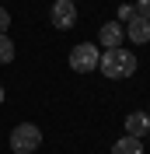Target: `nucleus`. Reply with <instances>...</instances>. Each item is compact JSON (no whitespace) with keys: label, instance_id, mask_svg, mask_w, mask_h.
Instances as JSON below:
<instances>
[{"label":"nucleus","instance_id":"obj_1","mask_svg":"<svg viewBox=\"0 0 150 154\" xmlns=\"http://www.w3.org/2000/svg\"><path fill=\"white\" fill-rule=\"evenodd\" d=\"M136 56H133L129 49H105L101 56H98V70H101L105 77H112V81H126V77L136 74Z\"/></svg>","mask_w":150,"mask_h":154},{"label":"nucleus","instance_id":"obj_2","mask_svg":"<svg viewBox=\"0 0 150 154\" xmlns=\"http://www.w3.org/2000/svg\"><path fill=\"white\" fill-rule=\"evenodd\" d=\"M42 147V130L35 123H18L10 130V151L14 154H32Z\"/></svg>","mask_w":150,"mask_h":154},{"label":"nucleus","instance_id":"obj_3","mask_svg":"<svg viewBox=\"0 0 150 154\" xmlns=\"http://www.w3.org/2000/svg\"><path fill=\"white\" fill-rule=\"evenodd\" d=\"M98 46H91V42H80V46L70 49V67L77 70V74H91V70H98Z\"/></svg>","mask_w":150,"mask_h":154},{"label":"nucleus","instance_id":"obj_4","mask_svg":"<svg viewBox=\"0 0 150 154\" xmlns=\"http://www.w3.org/2000/svg\"><path fill=\"white\" fill-rule=\"evenodd\" d=\"M49 18H52L56 28H74V25H77V4H74V0H56Z\"/></svg>","mask_w":150,"mask_h":154},{"label":"nucleus","instance_id":"obj_5","mask_svg":"<svg viewBox=\"0 0 150 154\" xmlns=\"http://www.w3.org/2000/svg\"><path fill=\"white\" fill-rule=\"evenodd\" d=\"M122 38H126V32H122V25H115V21L101 25V32H98V42H101L105 49H119Z\"/></svg>","mask_w":150,"mask_h":154},{"label":"nucleus","instance_id":"obj_6","mask_svg":"<svg viewBox=\"0 0 150 154\" xmlns=\"http://www.w3.org/2000/svg\"><path fill=\"white\" fill-rule=\"evenodd\" d=\"M126 38H129V42H136V46L150 42V21H143V18H136V14H133L129 25H126Z\"/></svg>","mask_w":150,"mask_h":154},{"label":"nucleus","instance_id":"obj_7","mask_svg":"<svg viewBox=\"0 0 150 154\" xmlns=\"http://www.w3.org/2000/svg\"><path fill=\"white\" fill-rule=\"evenodd\" d=\"M147 130H150V116H147V112H129V116H126V137L143 140Z\"/></svg>","mask_w":150,"mask_h":154},{"label":"nucleus","instance_id":"obj_8","mask_svg":"<svg viewBox=\"0 0 150 154\" xmlns=\"http://www.w3.org/2000/svg\"><path fill=\"white\" fill-rule=\"evenodd\" d=\"M112 154H143V140H136V137H122V140L112 144Z\"/></svg>","mask_w":150,"mask_h":154},{"label":"nucleus","instance_id":"obj_9","mask_svg":"<svg viewBox=\"0 0 150 154\" xmlns=\"http://www.w3.org/2000/svg\"><path fill=\"white\" fill-rule=\"evenodd\" d=\"M14 60V42L7 35H0V63H10Z\"/></svg>","mask_w":150,"mask_h":154},{"label":"nucleus","instance_id":"obj_10","mask_svg":"<svg viewBox=\"0 0 150 154\" xmlns=\"http://www.w3.org/2000/svg\"><path fill=\"white\" fill-rule=\"evenodd\" d=\"M133 11H136V18L150 21V0H136V4H133Z\"/></svg>","mask_w":150,"mask_h":154},{"label":"nucleus","instance_id":"obj_11","mask_svg":"<svg viewBox=\"0 0 150 154\" xmlns=\"http://www.w3.org/2000/svg\"><path fill=\"white\" fill-rule=\"evenodd\" d=\"M7 28H10V14L0 7V35H7Z\"/></svg>","mask_w":150,"mask_h":154},{"label":"nucleus","instance_id":"obj_12","mask_svg":"<svg viewBox=\"0 0 150 154\" xmlns=\"http://www.w3.org/2000/svg\"><path fill=\"white\" fill-rule=\"evenodd\" d=\"M133 14H136V11H133V4H122V7H119V18H122V21H129Z\"/></svg>","mask_w":150,"mask_h":154},{"label":"nucleus","instance_id":"obj_13","mask_svg":"<svg viewBox=\"0 0 150 154\" xmlns=\"http://www.w3.org/2000/svg\"><path fill=\"white\" fill-rule=\"evenodd\" d=\"M0 105H4V88H0Z\"/></svg>","mask_w":150,"mask_h":154}]
</instances>
